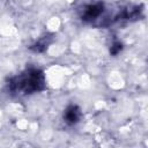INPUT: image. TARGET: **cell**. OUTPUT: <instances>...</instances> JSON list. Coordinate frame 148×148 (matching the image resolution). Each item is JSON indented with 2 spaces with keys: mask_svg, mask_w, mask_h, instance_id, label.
<instances>
[{
  "mask_svg": "<svg viewBox=\"0 0 148 148\" xmlns=\"http://www.w3.org/2000/svg\"><path fill=\"white\" fill-rule=\"evenodd\" d=\"M14 89L21 90L23 92H32L35 90H38L43 86V76L42 73L37 69L29 71L25 75H22L16 79V81L13 83Z\"/></svg>",
  "mask_w": 148,
  "mask_h": 148,
  "instance_id": "6da1fadb",
  "label": "cell"
},
{
  "mask_svg": "<svg viewBox=\"0 0 148 148\" xmlns=\"http://www.w3.org/2000/svg\"><path fill=\"white\" fill-rule=\"evenodd\" d=\"M80 118V110L74 106V105H71L67 108L66 112H65V119L68 124H74L79 120Z\"/></svg>",
  "mask_w": 148,
  "mask_h": 148,
  "instance_id": "7a4b0ae2",
  "label": "cell"
},
{
  "mask_svg": "<svg viewBox=\"0 0 148 148\" xmlns=\"http://www.w3.org/2000/svg\"><path fill=\"white\" fill-rule=\"evenodd\" d=\"M102 12H103V5H101V3L92 5V6L87 7V9L84 10V17L86 18H95Z\"/></svg>",
  "mask_w": 148,
  "mask_h": 148,
  "instance_id": "3957f363",
  "label": "cell"
},
{
  "mask_svg": "<svg viewBox=\"0 0 148 148\" xmlns=\"http://www.w3.org/2000/svg\"><path fill=\"white\" fill-rule=\"evenodd\" d=\"M120 49H121V45H120V44H114V45L112 46V49H111V52H112V53H117Z\"/></svg>",
  "mask_w": 148,
  "mask_h": 148,
  "instance_id": "277c9868",
  "label": "cell"
}]
</instances>
